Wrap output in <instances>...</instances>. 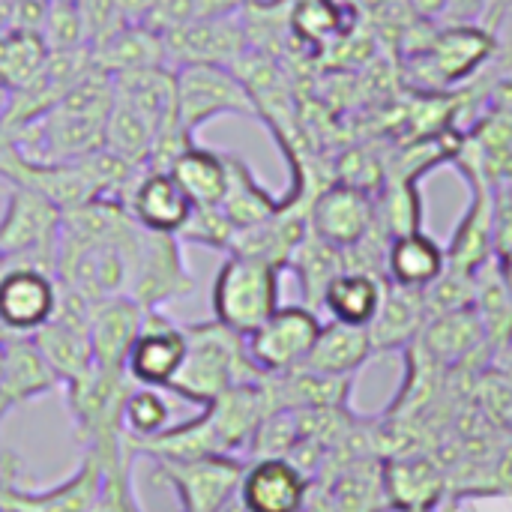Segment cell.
Masks as SVG:
<instances>
[{
  "label": "cell",
  "mask_w": 512,
  "mask_h": 512,
  "mask_svg": "<svg viewBox=\"0 0 512 512\" xmlns=\"http://www.w3.org/2000/svg\"><path fill=\"white\" fill-rule=\"evenodd\" d=\"M135 381L126 369H99L93 366L78 381L66 384V408L72 420L75 441L81 447L123 438V402Z\"/></svg>",
  "instance_id": "obj_6"
},
{
  "label": "cell",
  "mask_w": 512,
  "mask_h": 512,
  "mask_svg": "<svg viewBox=\"0 0 512 512\" xmlns=\"http://www.w3.org/2000/svg\"><path fill=\"white\" fill-rule=\"evenodd\" d=\"M486 3L489 0H447V18L453 24H471L486 12Z\"/></svg>",
  "instance_id": "obj_35"
},
{
  "label": "cell",
  "mask_w": 512,
  "mask_h": 512,
  "mask_svg": "<svg viewBox=\"0 0 512 512\" xmlns=\"http://www.w3.org/2000/svg\"><path fill=\"white\" fill-rule=\"evenodd\" d=\"M492 48H495V36L486 27L453 24L420 45L417 66L426 81L447 87V84L468 78L474 69H480L489 60Z\"/></svg>",
  "instance_id": "obj_14"
},
{
  "label": "cell",
  "mask_w": 512,
  "mask_h": 512,
  "mask_svg": "<svg viewBox=\"0 0 512 512\" xmlns=\"http://www.w3.org/2000/svg\"><path fill=\"white\" fill-rule=\"evenodd\" d=\"M447 270V249L423 228L396 234L384 249V279L399 288L426 291Z\"/></svg>",
  "instance_id": "obj_20"
},
{
  "label": "cell",
  "mask_w": 512,
  "mask_h": 512,
  "mask_svg": "<svg viewBox=\"0 0 512 512\" xmlns=\"http://www.w3.org/2000/svg\"><path fill=\"white\" fill-rule=\"evenodd\" d=\"M48 60V45L36 30H0V78L15 90Z\"/></svg>",
  "instance_id": "obj_30"
},
{
  "label": "cell",
  "mask_w": 512,
  "mask_h": 512,
  "mask_svg": "<svg viewBox=\"0 0 512 512\" xmlns=\"http://www.w3.org/2000/svg\"><path fill=\"white\" fill-rule=\"evenodd\" d=\"M243 471H246L243 456L153 462V480L174 492L180 512H219L240 492Z\"/></svg>",
  "instance_id": "obj_7"
},
{
  "label": "cell",
  "mask_w": 512,
  "mask_h": 512,
  "mask_svg": "<svg viewBox=\"0 0 512 512\" xmlns=\"http://www.w3.org/2000/svg\"><path fill=\"white\" fill-rule=\"evenodd\" d=\"M381 471H384V489L393 512H435L444 501L447 471L432 456H420V453L396 456L387 465H381Z\"/></svg>",
  "instance_id": "obj_21"
},
{
  "label": "cell",
  "mask_w": 512,
  "mask_h": 512,
  "mask_svg": "<svg viewBox=\"0 0 512 512\" xmlns=\"http://www.w3.org/2000/svg\"><path fill=\"white\" fill-rule=\"evenodd\" d=\"M492 114L501 126L512 129V78L501 81L492 93Z\"/></svg>",
  "instance_id": "obj_36"
},
{
  "label": "cell",
  "mask_w": 512,
  "mask_h": 512,
  "mask_svg": "<svg viewBox=\"0 0 512 512\" xmlns=\"http://www.w3.org/2000/svg\"><path fill=\"white\" fill-rule=\"evenodd\" d=\"M54 387H60V381L42 360L30 336L0 339V426L15 408L45 396Z\"/></svg>",
  "instance_id": "obj_17"
},
{
  "label": "cell",
  "mask_w": 512,
  "mask_h": 512,
  "mask_svg": "<svg viewBox=\"0 0 512 512\" xmlns=\"http://www.w3.org/2000/svg\"><path fill=\"white\" fill-rule=\"evenodd\" d=\"M192 198L183 192V186L174 180L171 171H150L144 168L141 177L135 180L126 210L135 219L138 228L153 231V234H171L177 237L183 225L192 216Z\"/></svg>",
  "instance_id": "obj_16"
},
{
  "label": "cell",
  "mask_w": 512,
  "mask_h": 512,
  "mask_svg": "<svg viewBox=\"0 0 512 512\" xmlns=\"http://www.w3.org/2000/svg\"><path fill=\"white\" fill-rule=\"evenodd\" d=\"M426 321H429V312H426L423 291H411V288H399L387 282L381 309L375 321L369 324V339H372L375 354L405 351L408 345L417 342Z\"/></svg>",
  "instance_id": "obj_24"
},
{
  "label": "cell",
  "mask_w": 512,
  "mask_h": 512,
  "mask_svg": "<svg viewBox=\"0 0 512 512\" xmlns=\"http://www.w3.org/2000/svg\"><path fill=\"white\" fill-rule=\"evenodd\" d=\"M171 417L174 411H171V402L162 396V390L135 384L123 402V435L132 441L156 438L159 432L171 426Z\"/></svg>",
  "instance_id": "obj_31"
},
{
  "label": "cell",
  "mask_w": 512,
  "mask_h": 512,
  "mask_svg": "<svg viewBox=\"0 0 512 512\" xmlns=\"http://www.w3.org/2000/svg\"><path fill=\"white\" fill-rule=\"evenodd\" d=\"M63 210L24 186H9L0 216V255L6 264L57 273Z\"/></svg>",
  "instance_id": "obj_4"
},
{
  "label": "cell",
  "mask_w": 512,
  "mask_h": 512,
  "mask_svg": "<svg viewBox=\"0 0 512 512\" xmlns=\"http://www.w3.org/2000/svg\"><path fill=\"white\" fill-rule=\"evenodd\" d=\"M312 495V480L288 459L246 462L240 501L246 512H303Z\"/></svg>",
  "instance_id": "obj_15"
},
{
  "label": "cell",
  "mask_w": 512,
  "mask_h": 512,
  "mask_svg": "<svg viewBox=\"0 0 512 512\" xmlns=\"http://www.w3.org/2000/svg\"><path fill=\"white\" fill-rule=\"evenodd\" d=\"M186 357V330L162 309H147L135 345L126 357V372L141 387L165 390Z\"/></svg>",
  "instance_id": "obj_13"
},
{
  "label": "cell",
  "mask_w": 512,
  "mask_h": 512,
  "mask_svg": "<svg viewBox=\"0 0 512 512\" xmlns=\"http://www.w3.org/2000/svg\"><path fill=\"white\" fill-rule=\"evenodd\" d=\"M114 108V78L90 66L54 108L24 126L12 141L24 156L42 162H72L102 147L105 123Z\"/></svg>",
  "instance_id": "obj_1"
},
{
  "label": "cell",
  "mask_w": 512,
  "mask_h": 512,
  "mask_svg": "<svg viewBox=\"0 0 512 512\" xmlns=\"http://www.w3.org/2000/svg\"><path fill=\"white\" fill-rule=\"evenodd\" d=\"M90 57H93V66H99L108 75L147 69V66H171L162 30L144 21L120 24L108 39L90 48Z\"/></svg>",
  "instance_id": "obj_23"
},
{
  "label": "cell",
  "mask_w": 512,
  "mask_h": 512,
  "mask_svg": "<svg viewBox=\"0 0 512 512\" xmlns=\"http://www.w3.org/2000/svg\"><path fill=\"white\" fill-rule=\"evenodd\" d=\"M321 318L309 306H279L258 330L246 336V351L264 375H282L306 363L318 333Z\"/></svg>",
  "instance_id": "obj_9"
},
{
  "label": "cell",
  "mask_w": 512,
  "mask_h": 512,
  "mask_svg": "<svg viewBox=\"0 0 512 512\" xmlns=\"http://www.w3.org/2000/svg\"><path fill=\"white\" fill-rule=\"evenodd\" d=\"M309 231L324 243L351 252L378 231L375 198L354 183H330L309 201Z\"/></svg>",
  "instance_id": "obj_10"
},
{
  "label": "cell",
  "mask_w": 512,
  "mask_h": 512,
  "mask_svg": "<svg viewBox=\"0 0 512 512\" xmlns=\"http://www.w3.org/2000/svg\"><path fill=\"white\" fill-rule=\"evenodd\" d=\"M477 402L486 411V417L498 426L512 429V378L498 372L495 366L480 378L477 387Z\"/></svg>",
  "instance_id": "obj_34"
},
{
  "label": "cell",
  "mask_w": 512,
  "mask_h": 512,
  "mask_svg": "<svg viewBox=\"0 0 512 512\" xmlns=\"http://www.w3.org/2000/svg\"><path fill=\"white\" fill-rule=\"evenodd\" d=\"M375 357L372 339L366 327H351V324H339L330 321L321 327L309 357H306V369L321 372V375H336V378H357L360 369Z\"/></svg>",
  "instance_id": "obj_26"
},
{
  "label": "cell",
  "mask_w": 512,
  "mask_h": 512,
  "mask_svg": "<svg viewBox=\"0 0 512 512\" xmlns=\"http://www.w3.org/2000/svg\"><path fill=\"white\" fill-rule=\"evenodd\" d=\"M144 306L132 297H108L90 303V348L93 366L99 369H126V357L135 345V336L144 324Z\"/></svg>",
  "instance_id": "obj_19"
},
{
  "label": "cell",
  "mask_w": 512,
  "mask_h": 512,
  "mask_svg": "<svg viewBox=\"0 0 512 512\" xmlns=\"http://www.w3.org/2000/svg\"><path fill=\"white\" fill-rule=\"evenodd\" d=\"M408 512H432V510H408Z\"/></svg>",
  "instance_id": "obj_40"
},
{
  "label": "cell",
  "mask_w": 512,
  "mask_h": 512,
  "mask_svg": "<svg viewBox=\"0 0 512 512\" xmlns=\"http://www.w3.org/2000/svg\"><path fill=\"white\" fill-rule=\"evenodd\" d=\"M183 330H186V357L177 375L171 378V384L165 387L168 396L204 408L222 393L264 378V372L252 363L246 351V336L228 330L216 318L183 324Z\"/></svg>",
  "instance_id": "obj_2"
},
{
  "label": "cell",
  "mask_w": 512,
  "mask_h": 512,
  "mask_svg": "<svg viewBox=\"0 0 512 512\" xmlns=\"http://www.w3.org/2000/svg\"><path fill=\"white\" fill-rule=\"evenodd\" d=\"M279 291L282 267L249 255H228L210 288L213 318L228 330L249 336L282 306Z\"/></svg>",
  "instance_id": "obj_3"
},
{
  "label": "cell",
  "mask_w": 512,
  "mask_h": 512,
  "mask_svg": "<svg viewBox=\"0 0 512 512\" xmlns=\"http://www.w3.org/2000/svg\"><path fill=\"white\" fill-rule=\"evenodd\" d=\"M492 366L498 369V372H504L507 378H512V336L495 351V360H492Z\"/></svg>",
  "instance_id": "obj_38"
},
{
  "label": "cell",
  "mask_w": 512,
  "mask_h": 512,
  "mask_svg": "<svg viewBox=\"0 0 512 512\" xmlns=\"http://www.w3.org/2000/svg\"><path fill=\"white\" fill-rule=\"evenodd\" d=\"M159 0H117L126 21H147Z\"/></svg>",
  "instance_id": "obj_37"
},
{
  "label": "cell",
  "mask_w": 512,
  "mask_h": 512,
  "mask_svg": "<svg viewBox=\"0 0 512 512\" xmlns=\"http://www.w3.org/2000/svg\"><path fill=\"white\" fill-rule=\"evenodd\" d=\"M387 291V279L372 270H357L345 267L324 291L321 309L330 315V321L351 324V327H366L375 321L381 300Z\"/></svg>",
  "instance_id": "obj_25"
},
{
  "label": "cell",
  "mask_w": 512,
  "mask_h": 512,
  "mask_svg": "<svg viewBox=\"0 0 512 512\" xmlns=\"http://www.w3.org/2000/svg\"><path fill=\"white\" fill-rule=\"evenodd\" d=\"M288 270L297 273V282L303 288V306L309 309H321V297L327 291V285L345 270V252L324 243L321 237H315L312 231L303 237V243L297 246Z\"/></svg>",
  "instance_id": "obj_28"
},
{
  "label": "cell",
  "mask_w": 512,
  "mask_h": 512,
  "mask_svg": "<svg viewBox=\"0 0 512 512\" xmlns=\"http://www.w3.org/2000/svg\"><path fill=\"white\" fill-rule=\"evenodd\" d=\"M0 339H3V336H0Z\"/></svg>",
  "instance_id": "obj_41"
},
{
  "label": "cell",
  "mask_w": 512,
  "mask_h": 512,
  "mask_svg": "<svg viewBox=\"0 0 512 512\" xmlns=\"http://www.w3.org/2000/svg\"><path fill=\"white\" fill-rule=\"evenodd\" d=\"M417 345L441 366V369H453L468 363L480 348L489 345L483 321L477 315L474 306L468 309H456V312H444V315H432L423 327V333L417 336Z\"/></svg>",
  "instance_id": "obj_22"
},
{
  "label": "cell",
  "mask_w": 512,
  "mask_h": 512,
  "mask_svg": "<svg viewBox=\"0 0 512 512\" xmlns=\"http://www.w3.org/2000/svg\"><path fill=\"white\" fill-rule=\"evenodd\" d=\"M42 39L48 51H69V48H87L84 21L75 0H48L45 21H42Z\"/></svg>",
  "instance_id": "obj_33"
},
{
  "label": "cell",
  "mask_w": 512,
  "mask_h": 512,
  "mask_svg": "<svg viewBox=\"0 0 512 512\" xmlns=\"http://www.w3.org/2000/svg\"><path fill=\"white\" fill-rule=\"evenodd\" d=\"M225 168H228V183H225V198H222V210L225 216L234 222V228H252L258 222H267L270 216L282 213L285 207H294V204H303V192H306V183H297L291 186L288 195L276 198L270 195V189H264L249 162L237 153H225Z\"/></svg>",
  "instance_id": "obj_18"
},
{
  "label": "cell",
  "mask_w": 512,
  "mask_h": 512,
  "mask_svg": "<svg viewBox=\"0 0 512 512\" xmlns=\"http://www.w3.org/2000/svg\"><path fill=\"white\" fill-rule=\"evenodd\" d=\"M168 63L189 66V63H210V66H234L249 51V27L243 24L240 12L216 15L189 21L171 30H162Z\"/></svg>",
  "instance_id": "obj_11"
},
{
  "label": "cell",
  "mask_w": 512,
  "mask_h": 512,
  "mask_svg": "<svg viewBox=\"0 0 512 512\" xmlns=\"http://www.w3.org/2000/svg\"><path fill=\"white\" fill-rule=\"evenodd\" d=\"M57 312V276L39 267L6 264L0 270V333L33 336Z\"/></svg>",
  "instance_id": "obj_12"
},
{
  "label": "cell",
  "mask_w": 512,
  "mask_h": 512,
  "mask_svg": "<svg viewBox=\"0 0 512 512\" xmlns=\"http://www.w3.org/2000/svg\"><path fill=\"white\" fill-rule=\"evenodd\" d=\"M195 291V276L186 267L183 243L171 234H153L141 228L135 273L129 297L144 309H162Z\"/></svg>",
  "instance_id": "obj_8"
},
{
  "label": "cell",
  "mask_w": 512,
  "mask_h": 512,
  "mask_svg": "<svg viewBox=\"0 0 512 512\" xmlns=\"http://www.w3.org/2000/svg\"><path fill=\"white\" fill-rule=\"evenodd\" d=\"M234 234H237L234 222L225 216V210L219 204H213V207H192V216L183 225V231L177 234V240L228 255Z\"/></svg>",
  "instance_id": "obj_32"
},
{
  "label": "cell",
  "mask_w": 512,
  "mask_h": 512,
  "mask_svg": "<svg viewBox=\"0 0 512 512\" xmlns=\"http://www.w3.org/2000/svg\"><path fill=\"white\" fill-rule=\"evenodd\" d=\"M3 267H6V261H3V255H0V270H3Z\"/></svg>",
  "instance_id": "obj_39"
},
{
  "label": "cell",
  "mask_w": 512,
  "mask_h": 512,
  "mask_svg": "<svg viewBox=\"0 0 512 512\" xmlns=\"http://www.w3.org/2000/svg\"><path fill=\"white\" fill-rule=\"evenodd\" d=\"M177 120L195 138L219 117H258V108L231 66H177Z\"/></svg>",
  "instance_id": "obj_5"
},
{
  "label": "cell",
  "mask_w": 512,
  "mask_h": 512,
  "mask_svg": "<svg viewBox=\"0 0 512 512\" xmlns=\"http://www.w3.org/2000/svg\"><path fill=\"white\" fill-rule=\"evenodd\" d=\"M153 138H156L153 126L141 114H135L129 105L114 99V108H111L108 123H105L102 147H108L111 153H117L120 159H126L135 168H147L150 150H153Z\"/></svg>",
  "instance_id": "obj_29"
},
{
  "label": "cell",
  "mask_w": 512,
  "mask_h": 512,
  "mask_svg": "<svg viewBox=\"0 0 512 512\" xmlns=\"http://www.w3.org/2000/svg\"><path fill=\"white\" fill-rule=\"evenodd\" d=\"M174 180L183 186V192L192 198L195 207H213L222 204L225 198V183H228V168H225V153L192 144L183 150L174 165H171Z\"/></svg>",
  "instance_id": "obj_27"
}]
</instances>
